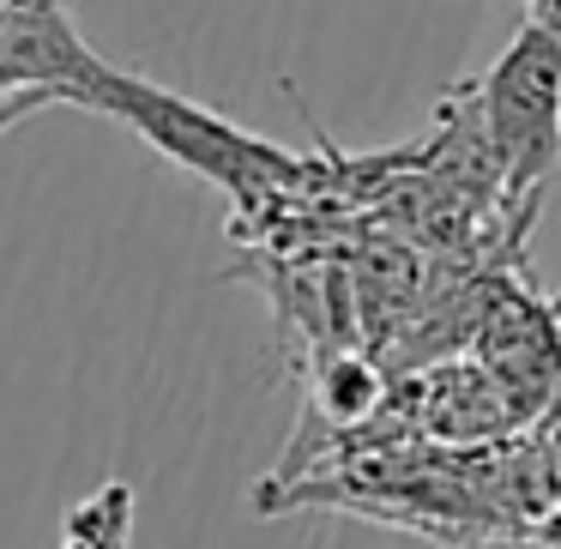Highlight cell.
<instances>
[{"label":"cell","mask_w":561,"mask_h":549,"mask_svg":"<svg viewBox=\"0 0 561 549\" xmlns=\"http://www.w3.org/2000/svg\"><path fill=\"white\" fill-rule=\"evenodd\" d=\"M471 98L489 151H495L501 206L525 236L537 218V199L561 170V31L525 19L513 43L495 55V67L471 85Z\"/></svg>","instance_id":"obj_1"},{"label":"cell","mask_w":561,"mask_h":549,"mask_svg":"<svg viewBox=\"0 0 561 549\" xmlns=\"http://www.w3.org/2000/svg\"><path fill=\"white\" fill-rule=\"evenodd\" d=\"M91 115H115V122L134 127L151 151H163L175 170L199 175V182H218L224 194L248 199V206L278 194V187H290L296 175H302V163H296L290 151L242 134L236 122H224V115L199 110V103L175 98V91L151 85V79H139V73H115L110 67V73L98 79Z\"/></svg>","instance_id":"obj_2"},{"label":"cell","mask_w":561,"mask_h":549,"mask_svg":"<svg viewBox=\"0 0 561 549\" xmlns=\"http://www.w3.org/2000/svg\"><path fill=\"white\" fill-rule=\"evenodd\" d=\"M103 73H110V61L85 43L67 0L0 7V98H7V127L31 122L37 110H91Z\"/></svg>","instance_id":"obj_3"},{"label":"cell","mask_w":561,"mask_h":549,"mask_svg":"<svg viewBox=\"0 0 561 549\" xmlns=\"http://www.w3.org/2000/svg\"><path fill=\"white\" fill-rule=\"evenodd\" d=\"M134 544V483L110 477L61 519V549H127Z\"/></svg>","instance_id":"obj_4"},{"label":"cell","mask_w":561,"mask_h":549,"mask_svg":"<svg viewBox=\"0 0 561 549\" xmlns=\"http://www.w3.org/2000/svg\"><path fill=\"white\" fill-rule=\"evenodd\" d=\"M519 7H525V19H531V25L561 31V0H519Z\"/></svg>","instance_id":"obj_5"},{"label":"cell","mask_w":561,"mask_h":549,"mask_svg":"<svg viewBox=\"0 0 561 549\" xmlns=\"http://www.w3.org/2000/svg\"><path fill=\"white\" fill-rule=\"evenodd\" d=\"M0 134H7V98H0Z\"/></svg>","instance_id":"obj_6"},{"label":"cell","mask_w":561,"mask_h":549,"mask_svg":"<svg viewBox=\"0 0 561 549\" xmlns=\"http://www.w3.org/2000/svg\"><path fill=\"white\" fill-rule=\"evenodd\" d=\"M0 7H19V0H0Z\"/></svg>","instance_id":"obj_7"}]
</instances>
